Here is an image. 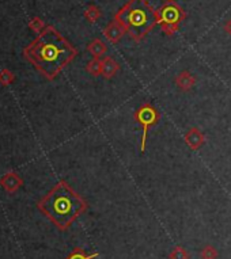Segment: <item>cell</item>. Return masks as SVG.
Masks as SVG:
<instances>
[{"label":"cell","instance_id":"cell-1","mask_svg":"<svg viewBox=\"0 0 231 259\" xmlns=\"http://www.w3.org/2000/svg\"><path fill=\"white\" fill-rule=\"evenodd\" d=\"M25 55L39 72L53 79L76 56V49L56 29L48 26L27 46Z\"/></svg>","mask_w":231,"mask_h":259},{"label":"cell","instance_id":"cell-2","mask_svg":"<svg viewBox=\"0 0 231 259\" xmlns=\"http://www.w3.org/2000/svg\"><path fill=\"white\" fill-rule=\"evenodd\" d=\"M39 211L59 229H67L86 209V202L66 182L57 183L38 203Z\"/></svg>","mask_w":231,"mask_h":259},{"label":"cell","instance_id":"cell-3","mask_svg":"<svg viewBox=\"0 0 231 259\" xmlns=\"http://www.w3.org/2000/svg\"><path fill=\"white\" fill-rule=\"evenodd\" d=\"M114 19L121 23L135 41H142L158 25L157 11H154L147 0H129L116 13Z\"/></svg>","mask_w":231,"mask_h":259},{"label":"cell","instance_id":"cell-4","mask_svg":"<svg viewBox=\"0 0 231 259\" xmlns=\"http://www.w3.org/2000/svg\"><path fill=\"white\" fill-rule=\"evenodd\" d=\"M185 17H187V14L182 7L174 0H166L161 6V9L157 10L158 25L161 26L162 31L166 35L175 34Z\"/></svg>","mask_w":231,"mask_h":259},{"label":"cell","instance_id":"cell-5","mask_svg":"<svg viewBox=\"0 0 231 259\" xmlns=\"http://www.w3.org/2000/svg\"><path fill=\"white\" fill-rule=\"evenodd\" d=\"M135 120L136 122H139L140 125H142V128H143L140 152H144L146 151V143H147V134H149L150 126H153L157 124L158 120H159V114H158L157 109L154 108L153 105L144 103L135 112Z\"/></svg>","mask_w":231,"mask_h":259},{"label":"cell","instance_id":"cell-6","mask_svg":"<svg viewBox=\"0 0 231 259\" xmlns=\"http://www.w3.org/2000/svg\"><path fill=\"white\" fill-rule=\"evenodd\" d=\"M127 31L124 29L121 23H118L116 19L112 21L110 23H108V26L104 29V35L105 38L110 41L112 43H117L118 41H121V38L124 37Z\"/></svg>","mask_w":231,"mask_h":259},{"label":"cell","instance_id":"cell-7","mask_svg":"<svg viewBox=\"0 0 231 259\" xmlns=\"http://www.w3.org/2000/svg\"><path fill=\"white\" fill-rule=\"evenodd\" d=\"M204 141H205L204 134L201 133L200 130L197 129V128L189 129L187 132V134H185V143L188 144V147L191 148L192 151L200 149V148L203 147Z\"/></svg>","mask_w":231,"mask_h":259},{"label":"cell","instance_id":"cell-8","mask_svg":"<svg viewBox=\"0 0 231 259\" xmlns=\"http://www.w3.org/2000/svg\"><path fill=\"white\" fill-rule=\"evenodd\" d=\"M175 84L178 86L181 91H191L196 84V79L189 71H181L177 76H175Z\"/></svg>","mask_w":231,"mask_h":259},{"label":"cell","instance_id":"cell-9","mask_svg":"<svg viewBox=\"0 0 231 259\" xmlns=\"http://www.w3.org/2000/svg\"><path fill=\"white\" fill-rule=\"evenodd\" d=\"M104 67H102V76L105 79H112L114 75L117 74L118 69H120V65L116 60H113L112 57H105L104 60Z\"/></svg>","mask_w":231,"mask_h":259},{"label":"cell","instance_id":"cell-10","mask_svg":"<svg viewBox=\"0 0 231 259\" xmlns=\"http://www.w3.org/2000/svg\"><path fill=\"white\" fill-rule=\"evenodd\" d=\"M87 50L91 53V56L94 57V59H101V57H104L105 55H106L108 48H106V45H105V42L102 39L96 38L88 43Z\"/></svg>","mask_w":231,"mask_h":259},{"label":"cell","instance_id":"cell-11","mask_svg":"<svg viewBox=\"0 0 231 259\" xmlns=\"http://www.w3.org/2000/svg\"><path fill=\"white\" fill-rule=\"evenodd\" d=\"M2 185L7 191H15L21 185V179L14 173H9L2 179Z\"/></svg>","mask_w":231,"mask_h":259},{"label":"cell","instance_id":"cell-12","mask_svg":"<svg viewBox=\"0 0 231 259\" xmlns=\"http://www.w3.org/2000/svg\"><path fill=\"white\" fill-rule=\"evenodd\" d=\"M102 67H104L102 60H100V59H93L91 61L87 63L86 69H87L88 74L93 75V76H100V75H102Z\"/></svg>","mask_w":231,"mask_h":259},{"label":"cell","instance_id":"cell-13","mask_svg":"<svg viewBox=\"0 0 231 259\" xmlns=\"http://www.w3.org/2000/svg\"><path fill=\"white\" fill-rule=\"evenodd\" d=\"M84 17H86V19H87L88 22L96 23V22L101 18V10L94 5L88 6L87 9H86V11H84Z\"/></svg>","mask_w":231,"mask_h":259},{"label":"cell","instance_id":"cell-14","mask_svg":"<svg viewBox=\"0 0 231 259\" xmlns=\"http://www.w3.org/2000/svg\"><path fill=\"white\" fill-rule=\"evenodd\" d=\"M201 259H216L218 258V251L214 246H205L200 252Z\"/></svg>","mask_w":231,"mask_h":259},{"label":"cell","instance_id":"cell-15","mask_svg":"<svg viewBox=\"0 0 231 259\" xmlns=\"http://www.w3.org/2000/svg\"><path fill=\"white\" fill-rule=\"evenodd\" d=\"M170 259H188L189 258V255H188V252L185 250H183L182 247H174L173 248V251L170 252V256H169Z\"/></svg>","mask_w":231,"mask_h":259},{"label":"cell","instance_id":"cell-16","mask_svg":"<svg viewBox=\"0 0 231 259\" xmlns=\"http://www.w3.org/2000/svg\"><path fill=\"white\" fill-rule=\"evenodd\" d=\"M98 256V254H93V255H86L84 252H83V250H80V248H76V250L72 252V254L70 255V258L68 259H94Z\"/></svg>","mask_w":231,"mask_h":259},{"label":"cell","instance_id":"cell-17","mask_svg":"<svg viewBox=\"0 0 231 259\" xmlns=\"http://www.w3.org/2000/svg\"><path fill=\"white\" fill-rule=\"evenodd\" d=\"M30 27L34 31H37L38 34H39V33H42V31L45 30L44 22L41 21V19H38V18H34V19L30 22Z\"/></svg>","mask_w":231,"mask_h":259},{"label":"cell","instance_id":"cell-18","mask_svg":"<svg viewBox=\"0 0 231 259\" xmlns=\"http://www.w3.org/2000/svg\"><path fill=\"white\" fill-rule=\"evenodd\" d=\"M0 80L3 83H10L13 80V75L10 74L9 71H5L3 74H0Z\"/></svg>","mask_w":231,"mask_h":259},{"label":"cell","instance_id":"cell-19","mask_svg":"<svg viewBox=\"0 0 231 259\" xmlns=\"http://www.w3.org/2000/svg\"><path fill=\"white\" fill-rule=\"evenodd\" d=\"M224 31H226L228 35H231V19H228V21L224 23Z\"/></svg>","mask_w":231,"mask_h":259}]
</instances>
